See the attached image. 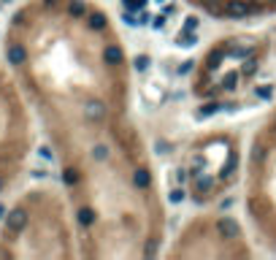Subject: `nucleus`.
Wrapping results in <instances>:
<instances>
[{"label":"nucleus","mask_w":276,"mask_h":260,"mask_svg":"<svg viewBox=\"0 0 276 260\" xmlns=\"http://www.w3.org/2000/svg\"><path fill=\"white\" fill-rule=\"evenodd\" d=\"M35 95L57 117L62 179L76 198L84 255L149 257L165 233L154 168L130 122V60L103 9L41 0Z\"/></svg>","instance_id":"nucleus-1"},{"label":"nucleus","mask_w":276,"mask_h":260,"mask_svg":"<svg viewBox=\"0 0 276 260\" xmlns=\"http://www.w3.org/2000/svg\"><path fill=\"white\" fill-rule=\"evenodd\" d=\"M244 209L255 241L276 255V106L252 136L244 165Z\"/></svg>","instance_id":"nucleus-2"},{"label":"nucleus","mask_w":276,"mask_h":260,"mask_svg":"<svg viewBox=\"0 0 276 260\" xmlns=\"http://www.w3.org/2000/svg\"><path fill=\"white\" fill-rule=\"evenodd\" d=\"M265 60V41L257 35H230L217 41L203 54L192 76L198 98H227L257 79Z\"/></svg>","instance_id":"nucleus-3"},{"label":"nucleus","mask_w":276,"mask_h":260,"mask_svg":"<svg viewBox=\"0 0 276 260\" xmlns=\"http://www.w3.org/2000/svg\"><path fill=\"white\" fill-rule=\"evenodd\" d=\"M239 136L227 128L195 138L187 157V190L195 203H214L239 179Z\"/></svg>","instance_id":"nucleus-4"},{"label":"nucleus","mask_w":276,"mask_h":260,"mask_svg":"<svg viewBox=\"0 0 276 260\" xmlns=\"http://www.w3.org/2000/svg\"><path fill=\"white\" fill-rule=\"evenodd\" d=\"M173 257H252L244 228L227 214L192 217L176 236Z\"/></svg>","instance_id":"nucleus-5"},{"label":"nucleus","mask_w":276,"mask_h":260,"mask_svg":"<svg viewBox=\"0 0 276 260\" xmlns=\"http://www.w3.org/2000/svg\"><path fill=\"white\" fill-rule=\"evenodd\" d=\"M214 19H255L276 14V0H190Z\"/></svg>","instance_id":"nucleus-6"},{"label":"nucleus","mask_w":276,"mask_h":260,"mask_svg":"<svg viewBox=\"0 0 276 260\" xmlns=\"http://www.w3.org/2000/svg\"><path fill=\"white\" fill-rule=\"evenodd\" d=\"M27 217H30V209L25 206V203L14 206L9 214H6V236H19L22 228L27 225Z\"/></svg>","instance_id":"nucleus-7"},{"label":"nucleus","mask_w":276,"mask_h":260,"mask_svg":"<svg viewBox=\"0 0 276 260\" xmlns=\"http://www.w3.org/2000/svg\"><path fill=\"white\" fill-rule=\"evenodd\" d=\"M3 187H6V176L0 173V190H3Z\"/></svg>","instance_id":"nucleus-8"},{"label":"nucleus","mask_w":276,"mask_h":260,"mask_svg":"<svg viewBox=\"0 0 276 260\" xmlns=\"http://www.w3.org/2000/svg\"><path fill=\"white\" fill-rule=\"evenodd\" d=\"M0 214H3V206H0Z\"/></svg>","instance_id":"nucleus-9"}]
</instances>
